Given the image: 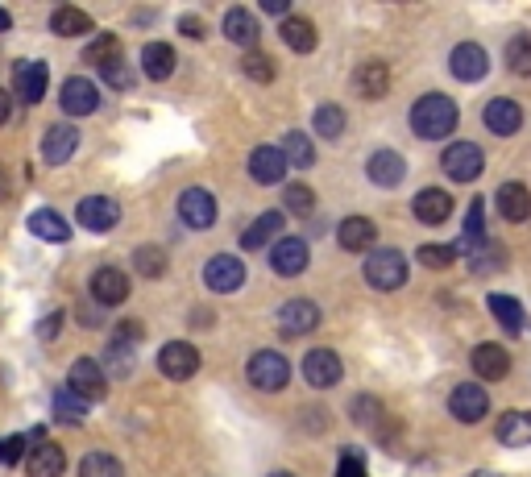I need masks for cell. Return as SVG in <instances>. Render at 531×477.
<instances>
[{
    "instance_id": "8d00e7d4",
    "label": "cell",
    "mask_w": 531,
    "mask_h": 477,
    "mask_svg": "<svg viewBox=\"0 0 531 477\" xmlns=\"http://www.w3.org/2000/svg\"><path fill=\"white\" fill-rule=\"evenodd\" d=\"M83 59H88L92 67L117 63V59H121V38H117V34H96V38L88 42V50H83Z\"/></svg>"
},
{
    "instance_id": "2e32d148",
    "label": "cell",
    "mask_w": 531,
    "mask_h": 477,
    "mask_svg": "<svg viewBox=\"0 0 531 477\" xmlns=\"http://www.w3.org/2000/svg\"><path fill=\"white\" fill-rule=\"evenodd\" d=\"M92 299H96L100 307L125 303V299H129V274L117 270V266H100V270L92 274Z\"/></svg>"
},
{
    "instance_id": "9a60e30c",
    "label": "cell",
    "mask_w": 531,
    "mask_h": 477,
    "mask_svg": "<svg viewBox=\"0 0 531 477\" xmlns=\"http://www.w3.org/2000/svg\"><path fill=\"white\" fill-rule=\"evenodd\" d=\"M270 266L278 278H295L307 270V241L299 237H278L274 249H270Z\"/></svg>"
},
{
    "instance_id": "ac0fdd59",
    "label": "cell",
    "mask_w": 531,
    "mask_h": 477,
    "mask_svg": "<svg viewBox=\"0 0 531 477\" xmlns=\"http://www.w3.org/2000/svg\"><path fill=\"white\" fill-rule=\"evenodd\" d=\"M453 195L449 191H440V187H424L415 195V204H411V212H415V220L419 224H444L453 216Z\"/></svg>"
},
{
    "instance_id": "ba28073f",
    "label": "cell",
    "mask_w": 531,
    "mask_h": 477,
    "mask_svg": "<svg viewBox=\"0 0 531 477\" xmlns=\"http://www.w3.org/2000/svg\"><path fill=\"white\" fill-rule=\"evenodd\" d=\"M241 283H245V266L237 258H229V254L208 258V266H204V287L212 295H233V291H241Z\"/></svg>"
},
{
    "instance_id": "7402d4cb",
    "label": "cell",
    "mask_w": 531,
    "mask_h": 477,
    "mask_svg": "<svg viewBox=\"0 0 531 477\" xmlns=\"http://www.w3.org/2000/svg\"><path fill=\"white\" fill-rule=\"evenodd\" d=\"M494 200H498V216L507 220V224H523V220L531 216V191H527L523 183H515V179L502 183Z\"/></svg>"
},
{
    "instance_id": "ffe728a7",
    "label": "cell",
    "mask_w": 531,
    "mask_h": 477,
    "mask_svg": "<svg viewBox=\"0 0 531 477\" xmlns=\"http://www.w3.org/2000/svg\"><path fill=\"white\" fill-rule=\"evenodd\" d=\"M469 361H473V370H478L482 382H502V378H507V370H511V353L502 349V345H490V341L473 349Z\"/></svg>"
},
{
    "instance_id": "ee69618b",
    "label": "cell",
    "mask_w": 531,
    "mask_h": 477,
    "mask_svg": "<svg viewBox=\"0 0 531 477\" xmlns=\"http://www.w3.org/2000/svg\"><path fill=\"white\" fill-rule=\"evenodd\" d=\"M241 71H245L249 79H258V83H270V79H274V63L266 59L262 50H245V59H241Z\"/></svg>"
},
{
    "instance_id": "681fc988",
    "label": "cell",
    "mask_w": 531,
    "mask_h": 477,
    "mask_svg": "<svg viewBox=\"0 0 531 477\" xmlns=\"http://www.w3.org/2000/svg\"><path fill=\"white\" fill-rule=\"evenodd\" d=\"M100 75H104V83H113V88H121V92L133 83V75L125 71V63H121V59H117V63H108V67H100Z\"/></svg>"
},
{
    "instance_id": "8fae6325",
    "label": "cell",
    "mask_w": 531,
    "mask_h": 477,
    "mask_svg": "<svg viewBox=\"0 0 531 477\" xmlns=\"http://www.w3.org/2000/svg\"><path fill=\"white\" fill-rule=\"evenodd\" d=\"M179 216L187 229H212L216 224V195L204 187H187L179 195Z\"/></svg>"
},
{
    "instance_id": "c3c4849f",
    "label": "cell",
    "mask_w": 531,
    "mask_h": 477,
    "mask_svg": "<svg viewBox=\"0 0 531 477\" xmlns=\"http://www.w3.org/2000/svg\"><path fill=\"white\" fill-rule=\"evenodd\" d=\"M337 477H370V473H366V461H361V453H357V448H345V453H341Z\"/></svg>"
},
{
    "instance_id": "7dc6e473",
    "label": "cell",
    "mask_w": 531,
    "mask_h": 477,
    "mask_svg": "<svg viewBox=\"0 0 531 477\" xmlns=\"http://www.w3.org/2000/svg\"><path fill=\"white\" fill-rule=\"evenodd\" d=\"M353 419H361V424H382V403L374 399V395H357V403H353Z\"/></svg>"
},
{
    "instance_id": "e0dca14e",
    "label": "cell",
    "mask_w": 531,
    "mask_h": 477,
    "mask_svg": "<svg viewBox=\"0 0 531 477\" xmlns=\"http://www.w3.org/2000/svg\"><path fill=\"white\" fill-rule=\"evenodd\" d=\"M316 324H320V307L312 299H291L278 312V328L287 336H307V332H316Z\"/></svg>"
},
{
    "instance_id": "277c9868",
    "label": "cell",
    "mask_w": 531,
    "mask_h": 477,
    "mask_svg": "<svg viewBox=\"0 0 531 477\" xmlns=\"http://www.w3.org/2000/svg\"><path fill=\"white\" fill-rule=\"evenodd\" d=\"M440 171L449 179H457V183H473L486 171V154H482V146H473V142H453L449 150L440 154Z\"/></svg>"
},
{
    "instance_id": "b9f144b4",
    "label": "cell",
    "mask_w": 531,
    "mask_h": 477,
    "mask_svg": "<svg viewBox=\"0 0 531 477\" xmlns=\"http://www.w3.org/2000/svg\"><path fill=\"white\" fill-rule=\"evenodd\" d=\"M54 415H59V419H67V424H79V419L88 415V403H83V399H75L71 390L63 386V390H54Z\"/></svg>"
},
{
    "instance_id": "680465c9",
    "label": "cell",
    "mask_w": 531,
    "mask_h": 477,
    "mask_svg": "<svg viewBox=\"0 0 531 477\" xmlns=\"http://www.w3.org/2000/svg\"><path fill=\"white\" fill-rule=\"evenodd\" d=\"M469 477H498V473H490V469H478V473H469Z\"/></svg>"
},
{
    "instance_id": "44dd1931",
    "label": "cell",
    "mask_w": 531,
    "mask_h": 477,
    "mask_svg": "<svg viewBox=\"0 0 531 477\" xmlns=\"http://www.w3.org/2000/svg\"><path fill=\"white\" fill-rule=\"evenodd\" d=\"M374 237H378V224L370 216H349L337 229V241H341V249H349V254H366V249H374Z\"/></svg>"
},
{
    "instance_id": "816d5d0a",
    "label": "cell",
    "mask_w": 531,
    "mask_h": 477,
    "mask_svg": "<svg viewBox=\"0 0 531 477\" xmlns=\"http://www.w3.org/2000/svg\"><path fill=\"white\" fill-rule=\"evenodd\" d=\"M108 361H113V370L125 378L129 374V345H117L113 341V345H108Z\"/></svg>"
},
{
    "instance_id": "f6af8a7d",
    "label": "cell",
    "mask_w": 531,
    "mask_h": 477,
    "mask_svg": "<svg viewBox=\"0 0 531 477\" xmlns=\"http://www.w3.org/2000/svg\"><path fill=\"white\" fill-rule=\"evenodd\" d=\"M419 266H428V270H444L453 258H457V249L453 245H419Z\"/></svg>"
},
{
    "instance_id": "836d02e7",
    "label": "cell",
    "mask_w": 531,
    "mask_h": 477,
    "mask_svg": "<svg viewBox=\"0 0 531 477\" xmlns=\"http://www.w3.org/2000/svg\"><path fill=\"white\" fill-rule=\"evenodd\" d=\"M274 233H283V212H262V216L241 233V245L249 249V254H254V249H262V245L274 241Z\"/></svg>"
},
{
    "instance_id": "74e56055",
    "label": "cell",
    "mask_w": 531,
    "mask_h": 477,
    "mask_svg": "<svg viewBox=\"0 0 531 477\" xmlns=\"http://www.w3.org/2000/svg\"><path fill=\"white\" fill-rule=\"evenodd\" d=\"M312 125H316V133L320 137H328V142H337V137L345 133V108L341 104H320L316 108V117H312Z\"/></svg>"
},
{
    "instance_id": "d6a6232c",
    "label": "cell",
    "mask_w": 531,
    "mask_h": 477,
    "mask_svg": "<svg viewBox=\"0 0 531 477\" xmlns=\"http://www.w3.org/2000/svg\"><path fill=\"white\" fill-rule=\"evenodd\" d=\"M142 71H146L154 83L171 79V75H175V50L166 46V42H146V50H142Z\"/></svg>"
},
{
    "instance_id": "11a10c76",
    "label": "cell",
    "mask_w": 531,
    "mask_h": 477,
    "mask_svg": "<svg viewBox=\"0 0 531 477\" xmlns=\"http://www.w3.org/2000/svg\"><path fill=\"white\" fill-rule=\"evenodd\" d=\"M262 9H266V13H274V17H287L291 0H262Z\"/></svg>"
},
{
    "instance_id": "60d3db41",
    "label": "cell",
    "mask_w": 531,
    "mask_h": 477,
    "mask_svg": "<svg viewBox=\"0 0 531 477\" xmlns=\"http://www.w3.org/2000/svg\"><path fill=\"white\" fill-rule=\"evenodd\" d=\"M502 262H507V254H502V245H494V241H482L469 254V266L478 274H494V270H502Z\"/></svg>"
},
{
    "instance_id": "4316f807",
    "label": "cell",
    "mask_w": 531,
    "mask_h": 477,
    "mask_svg": "<svg viewBox=\"0 0 531 477\" xmlns=\"http://www.w3.org/2000/svg\"><path fill=\"white\" fill-rule=\"evenodd\" d=\"M366 171H370V183H378V187H399L407 166H403V154H395V150H374Z\"/></svg>"
},
{
    "instance_id": "83f0119b",
    "label": "cell",
    "mask_w": 531,
    "mask_h": 477,
    "mask_svg": "<svg viewBox=\"0 0 531 477\" xmlns=\"http://www.w3.org/2000/svg\"><path fill=\"white\" fill-rule=\"evenodd\" d=\"M13 88H17V100L38 104L46 96V67L42 63H17L13 67Z\"/></svg>"
},
{
    "instance_id": "5bb4252c",
    "label": "cell",
    "mask_w": 531,
    "mask_h": 477,
    "mask_svg": "<svg viewBox=\"0 0 531 477\" xmlns=\"http://www.w3.org/2000/svg\"><path fill=\"white\" fill-rule=\"evenodd\" d=\"M449 71H453L461 83H478V79H486V71H490V54H486L478 42H461V46L453 50V59H449Z\"/></svg>"
},
{
    "instance_id": "1f68e13d",
    "label": "cell",
    "mask_w": 531,
    "mask_h": 477,
    "mask_svg": "<svg viewBox=\"0 0 531 477\" xmlns=\"http://www.w3.org/2000/svg\"><path fill=\"white\" fill-rule=\"evenodd\" d=\"M283 42L295 50V54H312L320 46V34H316V25L307 21V17H283Z\"/></svg>"
},
{
    "instance_id": "f907efd6",
    "label": "cell",
    "mask_w": 531,
    "mask_h": 477,
    "mask_svg": "<svg viewBox=\"0 0 531 477\" xmlns=\"http://www.w3.org/2000/svg\"><path fill=\"white\" fill-rule=\"evenodd\" d=\"M59 328H63V312H50V316L38 320V336H42V341H54V336H59Z\"/></svg>"
},
{
    "instance_id": "f35d334b",
    "label": "cell",
    "mask_w": 531,
    "mask_h": 477,
    "mask_svg": "<svg viewBox=\"0 0 531 477\" xmlns=\"http://www.w3.org/2000/svg\"><path fill=\"white\" fill-rule=\"evenodd\" d=\"M79 477H125V469L113 453H88L79 461Z\"/></svg>"
},
{
    "instance_id": "9f6ffc18",
    "label": "cell",
    "mask_w": 531,
    "mask_h": 477,
    "mask_svg": "<svg viewBox=\"0 0 531 477\" xmlns=\"http://www.w3.org/2000/svg\"><path fill=\"white\" fill-rule=\"evenodd\" d=\"M9 112H13V96H9L5 88H0V125L9 121Z\"/></svg>"
},
{
    "instance_id": "4dcf8cb0",
    "label": "cell",
    "mask_w": 531,
    "mask_h": 477,
    "mask_svg": "<svg viewBox=\"0 0 531 477\" xmlns=\"http://www.w3.org/2000/svg\"><path fill=\"white\" fill-rule=\"evenodd\" d=\"M50 30L59 38H83V34H92V17L75 5H59L50 13Z\"/></svg>"
},
{
    "instance_id": "d590c367",
    "label": "cell",
    "mask_w": 531,
    "mask_h": 477,
    "mask_svg": "<svg viewBox=\"0 0 531 477\" xmlns=\"http://www.w3.org/2000/svg\"><path fill=\"white\" fill-rule=\"evenodd\" d=\"M283 158H287V166H295V171H307V166L316 162L312 137H307V133H287L283 137Z\"/></svg>"
},
{
    "instance_id": "52a82bcc",
    "label": "cell",
    "mask_w": 531,
    "mask_h": 477,
    "mask_svg": "<svg viewBox=\"0 0 531 477\" xmlns=\"http://www.w3.org/2000/svg\"><path fill=\"white\" fill-rule=\"evenodd\" d=\"M75 220H79L88 233H108V229H117L121 204H117V200H108V195H88V200H79Z\"/></svg>"
},
{
    "instance_id": "3957f363",
    "label": "cell",
    "mask_w": 531,
    "mask_h": 477,
    "mask_svg": "<svg viewBox=\"0 0 531 477\" xmlns=\"http://www.w3.org/2000/svg\"><path fill=\"white\" fill-rule=\"evenodd\" d=\"M245 378H249V386H258V390H266V395H274V390H283L291 382V361L283 353H274V349H262V353L249 357Z\"/></svg>"
},
{
    "instance_id": "5b68a950",
    "label": "cell",
    "mask_w": 531,
    "mask_h": 477,
    "mask_svg": "<svg viewBox=\"0 0 531 477\" xmlns=\"http://www.w3.org/2000/svg\"><path fill=\"white\" fill-rule=\"evenodd\" d=\"M67 390H71L75 399H83V403H100L108 395V378L100 370V361L79 357L75 366H71V374H67Z\"/></svg>"
},
{
    "instance_id": "e575fe53",
    "label": "cell",
    "mask_w": 531,
    "mask_h": 477,
    "mask_svg": "<svg viewBox=\"0 0 531 477\" xmlns=\"http://www.w3.org/2000/svg\"><path fill=\"white\" fill-rule=\"evenodd\" d=\"M30 233H34V237H42V241H54V245H63V241L71 237L67 220H63L59 212H50V208L30 212Z\"/></svg>"
},
{
    "instance_id": "484cf974",
    "label": "cell",
    "mask_w": 531,
    "mask_h": 477,
    "mask_svg": "<svg viewBox=\"0 0 531 477\" xmlns=\"http://www.w3.org/2000/svg\"><path fill=\"white\" fill-rule=\"evenodd\" d=\"M494 436L502 448H527L531 444V411H507L498 415Z\"/></svg>"
},
{
    "instance_id": "7a4b0ae2",
    "label": "cell",
    "mask_w": 531,
    "mask_h": 477,
    "mask_svg": "<svg viewBox=\"0 0 531 477\" xmlns=\"http://www.w3.org/2000/svg\"><path fill=\"white\" fill-rule=\"evenodd\" d=\"M361 270H366V283L374 291H399L407 283V258L399 249H370V258Z\"/></svg>"
},
{
    "instance_id": "7c38bea8",
    "label": "cell",
    "mask_w": 531,
    "mask_h": 477,
    "mask_svg": "<svg viewBox=\"0 0 531 477\" xmlns=\"http://www.w3.org/2000/svg\"><path fill=\"white\" fill-rule=\"evenodd\" d=\"M341 357L332 353V349H312L303 357V378L307 386H316V390H328V386H337L341 382Z\"/></svg>"
},
{
    "instance_id": "8992f818",
    "label": "cell",
    "mask_w": 531,
    "mask_h": 477,
    "mask_svg": "<svg viewBox=\"0 0 531 477\" xmlns=\"http://www.w3.org/2000/svg\"><path fill=\"white\" fill-rule=\"evenodd\" d=\"M158 370H162V378H171V382H187V378H195V370H200V349L187 345V341L162 345L158 349Z\"/></svg>"
},
{
    "instance_id": "6da1fadb",
    "label": "cell",
    "mask_w": 531,
    "mask_h": 477,
    "mask_svg": "<svg viewBox=\"0 0 531 477\" xmlns=\"http://www.w3.org/2000/svg\"><path fill=\"white\" fill-rule=\"evenodd\" d=\"M457 121H461V108L444 92H428L411 108V133L424 137V142H440V137H449L457 129Z\"/></svg>"
},
{
    "instance_id": "f5cc1de1",
    "label": "cell",
    "mask_w": 531,
    "mask_h": 477,
    "mask_svg": "<svg viewBox=\"0 0 531 477\" xmlns=\"http://www.w3.org/2000/svg\"><path fill=\"white\" fill-rule=\"evenodd\" d=\"M179 34H187L191 42H200V38H204V21H200V17H191V13L179 17Z\"/></svg>"
},
{
    "instance_id": "94428289",
    "label": "cell",
    "mask_w": 531,
    "mask_h": 477,
    "mask_svg": "<svg viewBox=\"0 0 531 477\" xmlns=\"http://www.w3.org/2000/svg\"><path fill=\"white\" fill-rule=\"evenodd\" d=\"M0 461H5V440H0Z\"/></svg>"
},
{
    "instance_id": "6f0895ef",
    "label": "cell",
    "mask_w": 531,
    "mask_h": 477,
    "mask_svg": "<svg viewBox=\"0 0 531 477\" xmlns=\"http://www.w3.org/2000/svg\"><path fill=\"white\" fill-rule=\"evenodd\" d=\"M9 25H13V17H9V9H0V34H9Z\"/></svg>"
},
{
    "instance_id": "91938a15",
    "label": "cell",
    "mask_w": 531,
    "mask_h": 477,
    "mask_svg": "<svg viewBox=\"0 0 531 477\" xmlns=\"http://www.w3.org/2000/svg\"><path fill=\"white\" fill-rule=\"evenodd\" d=\"M270 477H295V473H287V469H278V473H270Z\"/></svg>"
},
{
    "instance_id": "7bdbcfd3",
    "label": "cell",
    "mask_w": 531,
    "mask_h": 477,
    "mask_svg": "<svg viewBox=\"0 0 531 477\" xmlns=\"http://www.w3.org/2000/svg\"><path fill=\"white\" fill-rule=\"evenodd\" d=\"M133 262H137V270H142L146 278H162V270H166V254H162L158 245H142L133 254Z\"/></svg>"
},
{
    "instance_id": "ab89813d",
    "label": "cell",
    "mask_w": 531,
    "mask_h": 477,
    "mask_svg": "<svg viewBox=\"0 0 531 477\" xmlns=\"http://www.w3.org/2000/svg\"><path fill=\"white\" fill-rule=\"evenodd\" d=\"M283 208H287L291 216H312V212H316V191L303 187V183L283 187Z\"/></svg>"
},
{
    "instance_id": "4fadbf2b",
    "label": "cell",
    "mask_w": 531,
    "mask_h": 477,
    "mask_svg": "<svg viewBox=\"0 0 531 477\" xmlns=\"http://www.w3.org/2000/svg\"><path fill=\"white\" fill-rule=\"evenodd\" d=\"M63 469H67L63 444H54V440H34L30 457H25V473H30V477H63Z\"/></svg>"
},
{
    "instance_id": "9c48e42d",
    "label": "cell",
    "mask_w": 531,
    "mask_h": 477,
    "mask_svg": "<svg viewBox=\"0 0 531 477\" xmlns=\"http://www.w3.org/2000/svg\"><path fill=\"white\" fill-rule=\"evenodd\" d=\"M59 104L67 117H92V112L100 108V88L92 79H83V75H71L63 83V92H59Z\"/></svg>"
},
{
    "instance_id": "bcb514c9",
    "label": "cell",
    "mask_w": 531,
    "mask_h": 477,
    "mask_svg": "<svg viewBox=\"0 0 531 477\" xmlns=\"http://www.w3.org/2000/svg\"><path fill=\"white\" fill-rule=\"evenodd\" d=\"M507 63H511V71L531 75V34H519V38L507 46Z\"/></svg>"
},
{
    "instance_id": "30bf717a",
    "label": "cell",
    "mask_w": 531,
    "mask_h": 477,
    "mask_svg": "<svg viewBox=\"0 0 531 477\" xmlns=\"http://www.w3.org/2000/svg\"><path fill=\"white\" fill-rule=\"evenodd\" d=\"M449 411L461 419V424H482L486 411H490V395L482 382H461L449 399Z\"/></svg>"
},
{
    "instance_id": "d6986e66",
    "label": "cell",
    "mask_w": 531,
    "mask_h": 477,
    "mask_svg": "<svg viewBox=\"0 0 531 477\" xmlns=\"http://www.w3.org/2000/svg\"><path fill=\"white\" fill-rule=\"evenodd\" d=\"M486 129L498 133V137H515L523 129V108L515 100H507V96H494L486 104Z\"/></svg>"
},
{
    "instance_id": "db71d44e",
    "label": "cell",
    "mask_w": 531,
    "mask_h": 477,
    "mask_svg": "<svg viewBox=\"0 0 531 477\" xmlns=\"http://www.w3.org/2000/svg\"><path fill=\"white\" fill-rule=\"evenodd\" d=\"M25 457V436H9L5 440V465H17Z\"/></svg>"
},
{
    "instance_id": "f546056e",
    "label": "cell",
    "mask_w": 531,
    "mask_h": 477,
    "mask_svg": "<svg viewBox=\"0 0 531 477\" xmlns=\"http://www.w3.org/2000/svg\"><path fill=\"white\" fill-rule=\"evenodd\" d=\"M486 303H490V316H494L502 328H507L511 336H519V332L527 328V312H523V303H519L515 295H502V291H494Z\"/></svg>"
},
{
    "instance_id": "cb8c5ba5",
    "label": "cell",
    "mask_w": 531,
    "mask_h": 477,
    "mask_svg": "<svg viewBox=\"0 0 531 477\" xmlns=\"http://www.w3.org/2000/svg\"><path fill=\"white\" fill-rule=\"evenodd\" d=\"M283 171H287V158L278 146H258L254 154H249V175H254L258 183H266V187L283 183Z\"/></svg>"
},
{
    "instance_id": "d4e9b609",
    "label": "cell",
    "mask_w": 531,
    "mask_h": 477,
    "mask_svg": "<svg viewBox=\"0 0 531 477\" xmlns=\"http://www.w3.org/2000/svg\"><path fill=\"white\" fill-rule=\"evenodd\" d=\"M353 88H357V96H361V100H382V96L390 92V67H386V63H378V59L361 63V67H357V75H353Z\"/></svg>"
},
{
    "instance_id": "603a6c76",
    "label": "cell",
    "mask_w": 531,
    "mask_h": 477,
    "mask_svg": "<svg viewBox=\"0 0 531 477\" xmlns=\"http://www.w3.org/2000/svg\"><path fill=\"white\" fill-rule=\"evenodd\" d=\"M79 146V133L71 125H50L46 137H42V162L46 166H63Z\"/></svg>"
},
{
    "instance_id": "f1b7e54d",
    "label": "cell",
    "mask_w": 531,
    "mask_h": 477,
    "mask_svg": "<svg viewBox=\"0 0 531 477\" xmlns=\"http://www.w3.org/2000/svg\"><path fill=\"white\" fill-rule=\"evenodd\" d=\"M220 30H225L229 42H237V46H245V50H258V17L249 13V9H229Z\"/></svg>"
}]
</instances>
